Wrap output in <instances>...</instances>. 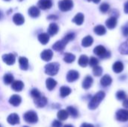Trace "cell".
Wrapping results in <instances>:
<instances>
[{
  "mask_svg": "<svg viewBox=\"0 0 128 127\" xmlns=\"http://www.w3.org/2000/svg\"><path fill=\"white\" fill-rule=\"evenodd\" d=\"M75 37L74 33H69L62 40L57 41L52 45V49L57 52H62L70 40H73Z\"/></svg>",
  "mask_w": 128,
  "mask_h": 127,
  "instance_id": "obj_1",
  "label": "cell"
},
{
  "mask_svg": "<svg viewBox=\"0 0 128 127\" xmlns=\"http://www.w3.org/2000/svg\"><path fill=\"white\" fill-rule=\"evenodd\" d=\"M105 97V93L104 91H99L98 92L91 100V101L88 103V108L91 110H94L96 109L100 103L102 102V100Z\"/></svg>",
  "mask_w": 128,
  "mask_h": 127,
  "instance_id": "obj_2",
  "label": "cell"
},
{
  "mask_svg": "<svg viewBox=\"0 0 128 127\" xmlns=\"http://www.w3.org/2000/svg\"><path fill=\"white\" fill-rule=\"evenodd\" d=\"M60 65L58 63L52 62L46 64L45 66V73L50 76H55L58 73L59 70Z\"/></svg>",
  "mask_w": 128,
  "mask_h": 127,
  "instance_id": "obj_3",
  "label": "cell"
},
{
  "mask_svg": "<svg viewBox=\"0 0 128 127\" xmlns=\"http://www.w3.org/2000/svg\"><path fill=\"white\" fill-rule=\"evenodd\" d=\"M94 53L95 55H97L98 56H99L100 58H108L111 55L110 52L107 51L106 49V48L102 45L97 46L94 49Z\"/></svg>",
  "mask_w": 128,
  "mask_h": 127,
  "instance_id": "obj_4",
  "label": "cell"
},
{
  "mask_svg": "<svg viewBox=\"0 0 128 127\" xmlns=\"http://www.w3.org/2000/svg\"><path fill=\"white\" fill-rule=\"evenodd\" d=\"M24 121L28 124H35L38 121L37 114L33 111H28L23 115Z\"/></svg>",
  "mask_w": 128,
  "mask_h": 127,
  "instance_id": "obj_5",
  "label": "cell"
},
{
  "mask_svg": "<svg viewBox=\"0 0 128 127\" xmlns=\"http://www.w3.org/2000/svg\"><path fill=\"white\" fill-rule=\"evenodd\" d=\"M73 7L74 2L72 0H62L58 2V7L63 12H66L71 10Z\"/></svg>",
  "mask_w": 128,
  "mask_h": 127,
  "instance_id": "obj_6",
  "label": "cell"
},
{
  "mask_svg": "<svg viewBox=\"0 0 128 127\" xmlns=\"http://www.w3.org/2000/svg\"><path fill=\"white\" fill-rule=\"evenodd\" d=\"M116 118L118 121L127 122L128 121V110L127 109H120L116 112Z\"/></svg>",
  "mask_w": 128,
  "mask_h": 127,
  "instance_id": "obj_7",
  "label": "cell"
},
{
  "mask_svg": "<svg viewBox=\"0 0 128 127\" xmlns=\"http://www.w3.org/2000/svg\"><path fill=\"white\" fill-rule=\"evenodd\" d=\"M80 77V73L76 70H70L67 74V81L69 82H74L76 81Z\"/></svg>",
  "mask_w": 128,
  "mask_h": 127,
  "instance_id": "obj_8",
  "label": "cell"
},
{
  "mask_svg": "<svg viewBox=\"0 0 128 127\" xmlns=\"http://www.w3.org/2000/svg\"><path fill=\"white\" fill-rule=\"evenodd\" d=\"M2 60L3 61L8 64V65H13L15 63V56L14 54L12 53H9V54H5L2 56Z\"/></svg>",
  "mask_w": 128,
  "mask_h": 127,
  "instance_id": "obj_9",
  "label": "cell"
},
{
  "mask_svg": "<svg viewBox=\"0 0 128 127\" xmlns=\"http://www.w3.org/2000/svg\"><path fill=\"white\" fill-rule=\"evenodd\" d=\"M53 52L51 49H45L40 53V58L44 61H49L52 58Z\"/></svg>",
  "mask_w": 128,
  "mask_h": 127,
  "instance_id": "obj_10",
  "label": "cell"
},
{
  "mask_svg": "<svg viewBox=\"0 0 128 127\" xmlns=\"http://www.w3.org/2000/svg\"><path fill=\"white\" fill-rule=\"evenodd\" d=\"M38 5L40 9L46 10L52 7V0H39L38 2Z\"/></svg>",
  "mask_w": 128,
  "mask_h": 127,
  "instance_id": "obj_11",
  "label": "cell"
},
{
  "mask_svg": "<svg viewBox=\"0 0 128 127\" xmlns=\"http://www.w3.org/2000/svg\"><path fill=\"white\" fill-rule=\"evenodd\" d=\"M7 121L8 124H10V125H16L20 123V118L18 115H16V113H13L8 117Z\"/></svg>",
  "mask_w": 128,
  "mask_h": 127,
  "instance_id": "obj_12",
  "label": "cell"
},
{
  "mask_svg": "<svg viewBox=\"0 0 128 127\" xmlns=\"http://www.w3.org/2000/svg\"><path fill=\"white\" fill-rule=\"evenodd\" d=\"M22 102V99L20 97V96L19 95H16V94H14V95H12L10 99H9V103L10 105L14 106H18L20 105Z\"/></svg>",
  "mask_w": 128,
  "mask_h": 127,
  "instance_id": "obj_13",
  "label": "cell"
},
{
  "mask_svg": "<svg viewBox=\"0 0 128 127\" xmlns=\"http://www.w3.org/2000/svg\"><path fill=\"white\" fill-rule=\"evenodd\" d=\"M106 25L110 29H113L117 25V18L114 16H110L106 21Z\"/></svg>",
  "mask_w": 128,
  "mask_h": 127,
  "instance_id": "obj_14",
  "label": "cell"
},
{
  "mask_svg": "<svg viewBox=\"0 0 128 127\" xmlns=\"http://www.w3.org/2000/svg\"><path fill=\"white\" fill-rule=\"evenodd\" d=\"M13 21L17 25H21L24 23L25 22V19L23 17V16L21 13H15L13 16Z\"/></svg>",
  "mask_w": 128,
  "mask_h": 127,
  "instance_id": "obj_15",
  "label": "cell"
},
{
  "mask_svg": "<svg viewBox=\"0 0 128 127\" xmlns=\"http://www.w3.org/2000/svg\"><path fill=\"white\" fill-rule=\"evenodd\" d=\"M92 84H93V79H92V77L90 76H87L84 79V80L82 82V88L84 89L87 90V89H89L92 87Z\"/></svg>",
  "mask_w": 128,
  "mask_h": 127,
  "instance_id": "obj_16",
  "label": "cell"
},
{
  "mask_svg": "<svg viewBox=\"0 0 128 127\" xmlns=\"http://www.w3.org/2000/svg\"><path fill=\"white\" fill-rule=\"evenodd\" d=\"M112 82V79L109 75H105L100 79V84L103 87H108Z\"/></svg>",
  "mask_w": 128,
  "mask_h": 127,
  "instance_id": "obj_17",
  "label": "cell"
},
{
  "mask_svg": "<svg viewBox=\"0 0 128 127\" xmlns=\"http://www.w3.org/2000/svg\"><path fill=\"white\" fill-rule=\"evenodd\" d=\"M11 88L14 91H21L23 88H24V84L22 81L17 80V81H14L12 85H11Z\"/></svg>",
  "mask_w": 128,
  "mask_h": 127,
  "instance_id": "obj_18",
  "label": "cell"
},
{
  "mask_svg": "<svg viewBox=\"0 0 128 127\" xmlns=\"http://www.w3.org/2000/svg\"><path fill=\"white\" fill-rule=\"evenodd\" d=\"M73 22L78 25H81L84 22V14L82 13H78L73 18Z\"/></svg>",
  "mask_w": 128,
  "mask_h": 127,
  "instance_id": "obj_19",
  "label": "cell"
},
{
  "mask_svg": "<svg viewBox=\"0 0 128 127\" xmlns=\"http://www.w3.org/2000/svg\"><path fill=\"white\" fill-rule=\"evenodd\" d=\"M58 31V26L56 23H51L48 28V34L50 36H53L56 34Z\"/></svg>",
  "mask_w": 128,
  "mask_h": 127,
  "instance_id": "obj_20",
  "label": "cell"
},
{
  "mask_svg": "<svg viewBox=\"0 0 128 127\" xmlns=\"http://www.w3.org/2000/svg\"><path fill=\"white\" fill-rule=\"evenodd\" d=\"M34 103L38 108H43L44 107L47 103V99L45 97H40L38 99L34 100Z\"/></svg>",
  "mask_w": 128,
  "mask_h": 127,
  "instance_id": "obj_21",
  "label": "cell"
},
{
  "mask_svg": "<svg viewBox=\"0 0 128 127\" xmlns=\"http://www.w3.org/2000/svg\"><path fill=\"white\" fill-rule=\"evenodd\" d=\"M19 64L20 67L22 70H26L28 68V61L26 57H20L19 58Z\"/></svg>",
  "mask_w": 128,
  "mask_h": 127,
  "instance_id": "obj_22",
  "label": "cell"
},
{
  "mask_svg": "<svg viewBox=\"0 0 128 127\" xmlns=\"http://www.w3.org/2000/svg\"><path fill=\"white\" fill-rule=\"evenodd\" d=\"M28 14L31 17H33V18L38 17L40 15V10L36 6H32L28 9Z\"/></svg>",
  "mask_w": 128,
  "mask_h": 127,
  "instance_id": "obj_23",
  "label": "cell"
},
{
  "mask_svg": "<svg viewBox=\"0 0 128 127\" xmlns=\"http://www.w3.org/2000/svg\"><path fill=\"white\" fill-rule=\"evenodd\" d=\"M94 42V39L92 36L90 35H88L86 37H85L82 40V46H84V47H88V46H91L92 45Z\"/></svg>",
  "mask_w": 128,
  "mask_h": 127,
  "instance_id": "obj_24",
  "label": "cell"
},
{
  "mask_svg": "<svg viewBox=\"0 0 128 127\" xmlns=\"http://www.w3.org/2000/svg\"><path fill=\"white\" fill-rule=\"evenodd\" d=\"M57 85V82L52 79V78H48L46 81V88L49 90V91H52L56 86Z\"/></svg>",
  "mask_w": 128,
  "mask_h": 127,
  "instance_id": "obj_25",
  "label": "cell"
},
{
  "mask_svg": "<svg viewBox=\"0 0 128 127\" xmlns=\"http://www.w3.org/2000/svg\"><path fill=\"white\" fill-rule=\"evenodd\" d=\"M94 33L96 34L102 36V35H104L106 33V29L105 26H104L102 25H98L94 27Z\"/></svg>",
  "mask_w": 128,
  "mask_h": 127,
  "instance_id": "obj_26",
  "label": "cell"
},
{
  "mask_svg": "<svg viewBox=\"0 0 128 127\" xmlns=\"http://www.w3.org/2000/svg\"><path fill=\"white\" fill-rule=\"evenodd\" d=\"M112 70L115 73H120L123 71L124 70V64L121 61H116L113 66H112Z\"/></svg>",
  "mask_w": 128,
  "mask_h": 127,
  "instance_id": "obj_27",
  "label": "cell"
},
{
  "mask_svg": "<svg viewBox=\"0 0 128 127\" xmlns=\"http://www.w3.org/2000/svg\"><path fill=\"white\" fill-rule=\"evenodd\" d=\"M38 40L43 45H46L50 40V35L46 33H41L38 35Z\"/></svg>",
  "mask_w": 128,
  "mask_h": 127,
  "instance_id": "obj_28",
  "label": "cell"
},
{
  "mask_svg": "<svg viewBox=\"0 0 128 127\" xmlns=\"http://www.w3.org/2000/svg\"><path fill=\"white\" fill-rule=\"evenodd\" d=\"M88 61H89L88 58L85 55H82L79 58L78 63H79V65L81 66L82 67H86L88 65Z\"/></svg>",
  "mask_w": 128,
  "mask_h": 127,
  "instance_id": "obj_29",
  "label": "cell"
},
{
  "mask_svg": "<svg viewBox=\"0 0 128 127\" xmlns=\"http://www.w3.org/2000/svg\"><path fill=\"white\" fill-rule=\"evenodd\" d=\"M71 93V89L67 86H62L60 88V94L62 97H66Z\"/></svg>",
  "mask_w": 128,
  "mask_h": 127,
  "instance_id": "obj_30",
  "label": "cell"
},
{
  "mask_svg": "<svg viewBox=\"0 0 128 127\" xmlns=\"http://www.w3.org/2000/svg\"><path fill=\"white\" fill-rule=\"evenodd\" d=\"M118 50L122 55H128V39L125 42L121 44Z\"/></svg>",
  "mask_w": 128,
  "mask_h": 127,
  "instance_id": "obj_31",
  "label": "cell"
},
{
  "mask_svg": "<svg viewBox=\"0 0 128 127\" xmlns=\"http://www.w3.org/2000/svg\"><path fill=\"white\" fill-rule=\"evenodd\" d=\"M68 116H69V115H68L67 110H60L57 114V117L59 121H65L68 119Z\"/></svg>",
  "mask_w": 128,
  "mask_h": 127,
  "instance_id": "obj_32",
  "label": "cell"
},
{
  "mask_svg": "<svg viewBox=\"0 0 128 127\" xmlns=\"http://www.w3.org/2000/svg\"><path fill=\"white\" fill-rule=\"evenodd\" d=\"M67 112L68 113L69 115H70L73 118H77L79 115V112L76 110V109H75L73 106H68L67 108Z\"/></svg>",
  "mask_w": 128,
  "mask_h": 127,
  "instance_id": "obj_33",
  "label": "cell"
},
{
  "mask_svg": "<svg viewBox=\"0 0 128 127\" xmlns=\"http://www.w3.org/2000/svg\"><path fill=\"white\" fill-rule=\"evenodd\" d=\"M75 58H76V56L74 54H72V53H66L64 55V61L66 63L70 64V63H73L75 61Z\"/></svg>",
  "mask_w": 128,
  "mask_h": 127,
  "instance_id": "obj_34",
  "label": "cell"
},
{
  "mask_svg": "<svg viewBox=\"0 0 128 127\" xmlns=\"http://www.w3.org/2000/svg\"><path fill=\"white\" fill-rule=\"evenodd\" d=\"M3 80H4V84H6V85H10V84H12L14 82V76L10 73H7V74H5L4 76Z\"/></svg>",
  "mask_w": 128,
  "mask_h": 127,
  "instance_id": "obj_35",
  "label": "cell"
},
{
  "mask_svg": "<svg viewBox=\"0 0 128 127\" xmlns=\"http://www.w3.org/2000/svg\"><path fill=\"white\" fill-rule=\"evenodd\" d=\"M102 73H103V69L101 67L98 65V66L93 67V74L95 76H100L102 75Z\"/></svg>",
  "mask_w": 128,
  "mask_h": 127,
  "instance_id": "obj_36",
  "label": "cell"
},
{
  "mask_svg": "<svg viewBox=\"0 0 128 127\" xmlns=\"http://www.w3.org/2000/svg\"><path fill=\"white\" fill-rule=\"evenodd\" d=\"M110 7V4H109L108 3L104 2V3H102V4H100V10L102 13H106V12L109 11Z\"/></svg>",
  "mask_w": 128,
  "mask_h": 127,
  "instance_id": "obj_37",
  "label": "cell"
},
{
  "mask_svg": "<svg viewBox=\"0 0 128 127\" xmlns=\"http://www.w3.org/2000/svg\"><path fill=\"white\" fill-rule=\"evenodd\" d=\"M116 98L119 100H123L127 98V94L124 91H119L116 93Z\"/></svg>",
  "mask_w": 128,
  "mask_h": 127,
  "instance_id": "obj_38",
  "label": "cell"
},
{
  "mask_svg": "<svg viewBox=\"0 0 128 127\" xmlns=\"http://www.w3.org/2000/svg\"><path fill=\"white\" fill-rule=\"evenodd\" d=\"M88 63H89V65H90L91 67H94L98 66L99 61H98V59L97 58H95V57H91L90 59H89Z\"/></svg>",
  "mask_w": 128,
  "mask_h": 127,
  "instance_id": "obj_39",
  "label": "cell"
},
{
  "mask_svg": "<svg viewBox=\"0 0 128 127\" xmlns=\"http://www.w3.org/2000/svg\"><path fill=\"white\" fill-rule=\"evenodd\" d=\"M31 95H32V97L34 100H35V99H38V98H39V97H41V94L40 93V91H39L38 89H35V88H34V89L32 90V91H31Z\"/></svg>",
  "mask_w": 128,
  "mask_h": 127,
  "instance_id": "obj_40",
  "label": "cell"
},
{
  "mask_svg": "<svg viewBox=\"0 0 128 127\" xmlns=\"http://www.w3.org/2000/svg\"><path fill=\"white\" fill-rule=\"evenodd\" d=\"M52 127H62V122H61V121L56 120V121H54L52 122Z\"/></svg>",
  "mask_w": 128,
  "mask_h": 127,
  "instance_id": "obj_41",
  "label": "cell"
},
{
  "mask_svg": "<svg viewBox=\"0 0 128 127\" xmlns=\"http://www.w3.org/2000/svg\"><path fill=\"white\" fill-rule=\"evenodd\" d=\"M122 34L124 36L128 37V25H125L122 27Z\"/></svg>",
  "mask_w": 128,
  "mask_h": 127,
  "instance_id": "obj_42",
  "label": "cell"
},
{
  "mask_svg": "<svg viewBox=\"0 0 128 127\" xmlns=\"http://www.w3.org/2000/svg\"><path fill=\"white\" fill-rule=\"evenodd\" d=\"M124 10L125 13L128 14V1H127L124 4Z\"/></svg>",
  "mask_w": 128,
  "mask_h": 127,
  "instance_id": "obj_43",
  "label": "cell"
},
{
  "mask_svg": "<svg viewBox=\"0 0 128 127\" xmlns=\"http://www.w3.org/2000/svg\"><path fill=\"white\" fill-rule=\"evenodd\" d=\"M94 127V125H92V124H87V123H84V124H82L81 125V127Z\"/></svg>",
  "mask_w": 128,
  "mask_h": 127,
  "instance_id": "obj_44",
  "label": "cell"
},
{
  "mask_svg": "<svg viewBox=\"0 0 128 127\" xmlns=\"http://www.w3.org/2000/svg\"><path fill=\"white\" fill-rule=\"evenodd\" d=\"M123 106L125 109H128V100H126L123 102Z\"/></svg>",
  "mask_w": 128,
  "mask_h": 127,
  "instance_id": "obj_45",
  "label": "cell"
},
{
  "mask_svg": "<svg viewBox=\"0 0 128 127\" xmlns=\"http://www.w3.org/2000/svg\"><path fill=\"white\" fill-rule=\"evenodd\" d=\"M88 1H92L94 3H95V4H98V3H99L100 1V0H88Z\"/></svg>",
  "mask_w": 128,
  "mask_h": 127,
  "instance_id": "obj_46",
  "label": "cell"
},
{
  "mask_svg": "<svg viewBox=\"0 0 128 127\" xmlns=\"http://www.w3.org/2000/svg\"><path fill=\"white\" fill-rule=\"evenodd\" d=\"M63 127H74V126H72L70 124H67V125H64Z\"/></svg>",
  "mask_w": 128,
  "mask_h": 127,
  "instance_id": "obj_47",
  "label": "cell"
},
{
  "mask_svg": "<svg viewBox=\"0 0 128 127\" xmlns=\"http://www.w3.org/2000/svg\"><path fill=\"white\" fill-rule=\"evenodd\" d=\"M4 1H10V0H4Z\"/></svg>",
  "mask_w": 128,
  "mask_h": 127,
  "instance_id": "obj_48",
  "label": "cell"
},
{
  "mask_svg": "<svg viewBox=\"0 0 128 127\" xmlns=\"http://www.w3.org/2000/svg\"><path fill=\"white\" fill-rule=\"evenodd\" d=\"M18 1H23V0H18Z\"/></svg>",
  "mask_w": 128,
  "mask_h": 127,
  "instance_id": "obj_49",
  "label": "cell"
},
{
  "mask_svg": "<svg viewBox=\"0 0 128 127\" xmlns=\"http://www.w3.org/2000/svg\"><path fill=\"white\" fill-rule=\"evenodd\" d=\"M0 127H2V126H1V125H0Z\"/></svg>",
  "mask_w": 128,
  "mask_h": 127,
  "instance_id": "obj_50",
  "label": "cell"
},
{
  "mask_svg": "<svg viewBox=\"0 0 128 127\" xmlns=\"http://www.w3.org/2000/svg\"></svg>",
  "mask_w": 128,
  "mask_h": 127,
  "instance_id": "obj_51",
  "label": "cell"
}]
</instances>
